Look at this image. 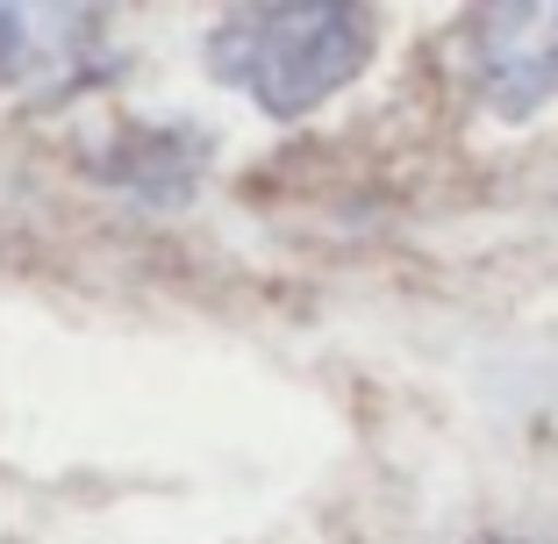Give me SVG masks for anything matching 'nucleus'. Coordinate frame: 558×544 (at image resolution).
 Returning a JSON list of instances; mask_svg holds the SVG:
<instances>
[{
  "instance_id": "4",
  "label": "nucleus",
  "mask_w": 558,
  "mask_h": 544,
  "mask_svg": "<svg viewBox=\"0 0 558 544\" xmlns=\"http://www.w3.org/2000/svg\"><path fill=\"white\" fill-rule=\"evenodd\" d=\"M201 166H208V136L172 130V122H150V130H122L116 158H108V180L130 186L150 208H180L194 194Z\"/></svg>"
},
{
  "instance_id": "2",
  "label": "nucleus",
  "mask_w": 558,
  "mask_h": 544,
  "mask_svg": "<svg viewBox=\"0 0 558 544\" xmlns=\"http://www.w3.org/2000/svg\"><path fill=\"white\" fill-rule=\"evenodd\" d=\"M122 50L100 8H0V86L65 100L116 80Z\"/></svg>"
},
{
  "instance_id": "3",
  "label": "nucleus",
  "mask_w": 558,
  "mask_h": 544,
  "mask_svg": "<svg viewBox=\"0 0 558 544\" xmlns=\"http://www.w3.org/2000/svg\"><path fill=\"white\" fill-rule=\"evenodd\" d=\"M473 80L501 122L558 100V0H501L473 15Z\"/></svg>"
},
{
  "instance_id": "5",
  "label": "nucleus",
  "mask_w": 558,
  "mask_h": 544,
  "mask_svg": "<svg viewBox=\"0 0 558 544\" xmlns=\"http://www.w3.org/2000/svg\"><path fill=\"white\" fill-rule=\"evenodd\" d=\"M473 544H515V537H473Z\"/></svg>"
},
{
  "instance_id": "1",
  "label": "nucleus",
  "mask_w": 558,
  "mask_h": 544,
  "mask_svg": "<svg viewBox=\"0 0 558 544\" xmlns=\"http://www.w3.org/2000/svg\"><path fill=\"white\" fill-rule=\"evenodd\" d=\"M379 22L351 0H265V8H230L208 29V72L258 100L265 116L294 122L344 94L373 65Z\"/></svg>"
}]
</instances>
